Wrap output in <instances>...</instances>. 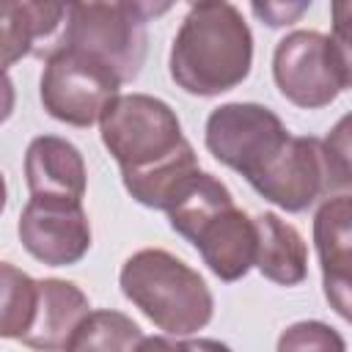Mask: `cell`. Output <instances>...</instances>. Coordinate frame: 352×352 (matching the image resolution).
<instances>
[{
	"instance_id": "5bb4252c",
	"label": "cell",
	"mask_w": 352,
	"mask_h": 352,
	"mask_svg": "<svg viewBox=\"0 0 352 352\" xmlns=\"http://www.w3.org/2000/svg\"><path fill=\"white\" fill-rule=\"evenodd\" d=\"M25 182L30 195H63L82 201L88 170L80 148L58 135H38L25 151Z\"/></svg>"
},
{
	"instance_id": "5b68a950",
	"label": "cell",
	"mask_w": 352,
	"mask_h": 352,
	"mask_svg": "<svg viewBox=\"0 0 352 352\" xmlns=\"http://www.w3.org/2000/svg\"><path fill=\"white\" fill-rule=\"evenodd\" d=\"M168 11V6L146 3H69L63 25L55 41L47 47L44 58L52 50H80L102 63H107L121 82H132L148 52V16ZM41 58V60H44Z\"/></svg>"
},
{
	"instance_id": "7402d4cb",
	"label": "cell",
	"mask_w": 352,
	"mask_h": 352,
	"mask_svg": "<svg viewBox=\"0 0 352 352\" xmlns=\"http://www.w3.org/2000/svg\"><path fill=\"white\" fill-rule=\"evenodd\" d=\"M6 204H8V187H6V176L0 173V214H3Z\"/></svg>"
},
{
	"instance_id": "52a82bcc",
	"label": "cell",
	"mask_w": 352,
	"mask_h": 352,
	"mask_svg": "<svg viewBox=\"0 0 352 352\" xmlns=\"http://www.w3.org/2000/svg\"><path fill=\"white\" fill-rule=\"evenodd\" d=\"M121 85V77L99 58L80 50H52L44 58L38 96L47 116L85 129L99 124Z\"/></svg>"
},
{
	"instance_id": "44dd1931",
	"label": "cell",
	"mask_w": 352,
	"mask_h": 352,
	"mask_svg": "<svg viewBox=\"0 0 352 352\" xmlns=\"http://www.w3.org/2000/svg\"><path fill=\"white\" fill-rule=\"evenodd\" d=\"M14 104H16V88H14V80L8 77V72L0 69V124H6L14 113Z\"/></svg>"
},
{
	"instance_id": "6da1fadb",
	"label": "cell",
	"mask_w": 352,
	"mask_h": 352,
	"mask_svg": "<svg viewBox=\"0 0 352 352\" xmlns=\"http://www.w3.org/2000/svg\"><path fill=\"white\" fill-rule=\"evenodd\" d=\"M99 135L140 206L165 212L201 170L176 110L160 96L118 94L99 118Z\"/></svg>"
},
{
	"instance_id": "e0dca14e",
	"label": "cell",
	"mask_w": 352,
	"mask_h": 352,
	"mask_svg": "<svg viewBox=\"0 0 352 352\" xmlns=\"http://www.w3.org/2000/svg\"><path fill=\"white\" fill-rule=\"evenodd\" d=\"M36 311V278L0 261V338H22Z\"/></svg>"
},
{
	"instance_id": "d6986e66",
	"label": "cell",
	"mask_w": 352,
	"mask_h": 352,
	"mask_svg": "<svg viewBox=\"0 0 352 352\" xmlns=\"http://www.w3.org/2000/svg\"><path fill=\"white\" fill-rule=\"evenodd\" d=\"M138 352H234L217 338H176V336H143Z\"/></svg>"
},
{
	"instance_id": "7a4b0ae2",
	"label": "cell",
	"mask_w": 352,
	"mask_h": 352,
	"mask_svg": "<svg viewBox=\"0 0 352 352\" xmlns=\"http://www.w3.org/2000/svg\"><path fill=\"white\" fill-rule=\"evenodd\" d=\"M170 80L192 96H220L253 69V33L234 3L212 0L187 8L168 58Z\"/></svg>"
},
{
	"instance_id": "ba28073f",
	"label": "cell",
	"mask_w": 352,
	"mask_h": 352,
	"mask_svg": "<svg viewBox=\"0 0 352 352\" xmlns=\"http://www.w3.org/2000/svg\"><path fill=\"white\" fill-rule=\"evenodd\" d=\"M289 135L280 116L258 102H226L209 113L204 126L209 154L245 179L256 176Z\"/></svg>"
},
{
	"instance_id": "3957f363",
	"label": "cell",
	"mask_w": 352,
	"mask_h": 352,
	"mask_svg": "<svg viewBox=\"0 0 352 352\" xmlns=\"http://www.w3.org/2000/svg\"><path fill=\"white\" fill-rule=\"evenodd\" d=\"M118 286L124 297L165 336H192L214 316L212 289L198 270L162 248L132 253L121 264Z\"/></svg>"
},
{
	"instance_id": "7c38bea8",
	"label": "cell",
	"mask_w": 352,
	"mask_h": 352,
	"mask_svg": "<svg viewBox=\"0 0 352 352\" xmlns=\"http://www.w3.org/2000/svg\"><path fill=\"white\" fill-rule=\"evenodd\" d=\"M91 311L88 294L63 278L36 280V311L28 333L19 338L33 352H63L74 327Z\"/></svg>"
},
{
	"instance_id": "277c9868",
	"label": "cell",
	"mask_w": 352,
	"mask_h": 352,
	"mask_svg": "<svg viewBox=\"0 0 352 352\" xmlns=\"http://www.w3.org/2000/svg\"><path fill=\"white\" fill-rule=\"evenodd\" d=\"M349 118L327 138L289 135L248 184L283 212H305L316 201L349 190Z\"/></svg>"
},
{
	"instance_id": "ac0fdd59",
	"label": "cell",
	"mask_w": 352,
	"mask_h": 352,
	"mask_svg": "<svg viewBox=\"0 0 352 352\" xmlns=\"http://www.w3.org/2000/svg\"><path fill=\"white\" fill-rule=\"evenodd\" d=\"M275 352H346V338L327 322L302 319L278 336Z\"/></svg>"
},
{
	"instance_id": "4fadbf2b",
	"label": "cell",
	"mask_w": 352,
	"mask_h": 352,
	"mask_svg": "<svg viewBox=\"0 0 352 352\" xmlns=\"http://www.w3.org/2000/svg\"><path fill=\"white\" fill-rule=\"evenodd\" d=\"M66 16V6L33 0H0V69L8 72L16 60L44 58Z\"/></svg>"
},
{
	"instance_id": "9c48e42d",
	"label": "cell",
	"mask_w": 352,
	"mask_h": 352,
	"mask_svg": "<svg viewBox=\"0 0 352 352\" xmlns=\"http://www.w3.org/2000/svg\"><path fill=\"white\" fill-rule=\"evenodd\" d=\"M16 234L22 248L50 267H72L91 250V220L82 201L63 195H30Z\"/></svg>"
},
{
	"instance_id": "8fae6325",
	"label": "cell",
	"mask_w": 352,
	"mask_h": 352,
	"mask_svg": "<svg viewBox=\"0 0 352 352\" xmlns=\"http://www.w3.org/2000/svg\"><path fill=\"white\" fill-rule=\"evenodd\" d=\"M201 253L204 264L226 283L245 278L256 258V223L236 204L223 206L204 220L187 239Z\"/></svg>"
},
{
	"instance_id": "ffe728a7",
	"label": "cell",
	"mask_w": 352,
	"mask_h": 352,
	"mask_svg": "<svg viewBox=\"0 0 352 352\" xmlns=\"http://www.w3.org/2000/svg\"><path fill=\"white\" fill-rule=\"evenodd\" d=\"M308 6L311 3H294V6H289V3H264V6L261 3H253V14L261 16L270 28H283V25L297 22L300 14L308 11Z\"/></svg>"
},
{
	"instance_id": "9a60e30c",
	"label": "cell",
	"mask_w": 352,
	"mask_h": 352,
	"mask_svg": "<svg viewBox=\"0 0 352 352\" xmlns=\"http://www.w3.org/2000/svg\"><path fill=\"white\" fill-rule=\"evenodd\" d=\"M256 223L253 267L278 286H297L308 275V245L302 234L275 212H261Z\"/></svg>"
},
{
	"instance_id": "8992f818",
	"label": "cell",
	"mask_w": 352,
	"mask_h": 352,
	"mask_svg": "<svg viewBox=\"0 0 352 352\" xmlns=\"http://www.w3.org/2000/svg\"><path fill=\"white\" fill-rule=\"evenodd\" d=\"M272 80L283 99L302 110L333 104L352 82L349 38L319 30H292L272 52Z\"/></svg>"
},
{
	"instance_id": "30bf717a",
	"label": "cell",
	"mask_w": 352,
	"mask_h": 352,
	"mask_svg": "<svg viewBox=\"0 0 352 352\" xmlns=\"http://www.w3.org/2000/svg\"><path fill=\"white\" fill-rule=\"evenodd\" d=\"M314 245L322 267L324 297L341 319H349V267H352V198L330 195L314 214Z\"/></svg>"
},
{
	"instance_id": "2e32d148",
	"label": "cell",
	"mask_w": 352,
	"mask_h": 352,
	"mask_svg": "<svg viewBox=\"0 0 352 352\" xmlns=\"http://www.w3.org/2000/svg\"><path fill=\"white\" fill-rule=\"evenodd\" d=\"M143 341L140 324L113 308L88 311L74 327L63 352H138Z\"/></svg>"
}]
</instances>
